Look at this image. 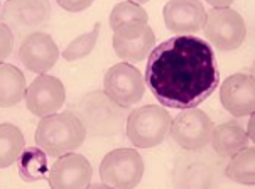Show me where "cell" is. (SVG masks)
Wrapping results in <instances>:
<instances>
[{"mask_svg":"<svg viewBox=\"0 0 255 189\" xmlns=\"http://www.w3.org/2000/svg\"><path fill=\"white\" fill-rule=\"evenodd\" d=\"M103 92L122 108H130L142 100L145 93L144 76L128 63L114 64L105 73Z\"/></svg>","mask_w":255,"mask_h":189,"instance_id":"obj_8","label":"cell"},{"mask_svg":"<svg viewBox=\"0 0 255 189\" xmlns=\"http://www.w3.org/2000/svg\"><path fill=\"white\" fill-rule=\"evenodd\" d=\"M86 139V132L73 111L47 115L41 118L36 128L37 147L51 157H61L80 149Z\"/></svg>","mask_w":255,"mask_h":189,"instance_id":"obj_3","label":"cell"},{"mask_svg":"<svg viewBox=\"0 0 255 189\" xmlns=\"http://www.w3.org/2000/svg\"><path fill=\"white\" fill-rule=\"evenodd\" d=\"M51 8L46 0H8L0 10V24L10 29L14 37H27L49 20Z\"/></svg>","mask_w":255,"mask_h":189,"instance_id":"obj_6","label":"cell"},{"mask_svg":"<svg viewBox=\"0 0 255 189\" xmlns=\"http://www.w3.org/2000/svg\"><path fill=\"white\" fill-rule=\"evenodd\" d=\"M220 100L223 108L233 117L252 115L255 108V87L252 75L237 73L228 76L220 88Z\"/></svg>","mask_w":255,"mask_h":189,"instance_id":"obj_14","label":"cell"},{"mask_svg":"<svg viewBox=\"0 0 255 189\" xmlns=\"http://www.w3.org/2000/svg\"><path fill=\"white\" fill-rule=\"evenodd\" d=\"M86 189H112L109 186H105V184H90Z\"/></svg>","mask_w":255,"mask_h":189,"instance_id":"obj_28","label":"cell"},{"mask_svg":"<svg viewBox=\"0 0 255 189\" xmlns=\"http://www.w3.org/2000/svg\"><path fill=\"white\" fill-rule=\"evenodd\" d=\"M58 5L68 12H81L92 7V0H58Z\"/></svg>","mask_w":255,"mask_h":189,"instance_id":"obj_25","label":"cell"},{"mask_svg":"<svg viewBox=\"0 0 255 189\" xmlns=\"http://www.w3.org/2000/svg\"><path fill=\"white\" fill-rule=\"evenodd\" d=\"M205 36L220 51H233L244 44L247 37V24L233 8H211L206 12Z\"/></svg>","mask_w":255,"mask_h":189,"instance_id":"obj_7","label":"cell"},{"mask_svg":"<svg viewBox=\"0 0 255 189\" xmlns=\"http://www.w3.org/2000/svg\"><path fill=\"white\" fill-rule=\"evenodd\" d=\"M176 184L179 189H211L213 186V171L200 161L183 166L176 176Z\"/></svg>","mask_w":255,"mask_h":189,"instance_id":"obj_21","label":"cell"},{"mask_svg":"<svg viewBox=\"0 0 255 189\" xmlns=\"http://www.w3.org/2000/svg\"><path fill=\"white\" fill-rule=\"evenodd\" d=\"M25 94L24 73L14 64L0 63V108L17 105Z\"/></svg>","mask_w":255,"mask_h":189,"instance_id":"obj_17","label":"cell"},{"mask_svg":"<svg viewBox=\"0 0 255 189\" xmlns=\"http://www.w3.org/2000/svg\"><path fill=\"white\" fill-rule=\"evenodd\" d=\"M93 169L88 159L81 154H66L58 157L47 171L51 189H86L92 181Z\"/></svg>","mask_w":255,"mask_h":189,"instance_id":"obj_11","label":"cell"},{"mask_svg":"<svg viewBox=\"0 0 255 189\" xmlns=\"http://www.w3.org/2000/svg\"><path fill=\"white\" fill-rule=\"evenodd\" d=\"M100 27L102 24L97 22L93 25V29L86 34H81L78 36L75 41H71L70 44L66 46V49L63 51V58L66 61H78V59H83L86 56L92 54V51L97 46L98 36H100Z\"/></svg>","mask_w":255,"mask_h":189,"instance_id":"obj_23","label":"cell"},{"mask_svg":"<svg viewBox=\"0 0 255 189\" xmlns=\"http://www.w3.org/2000/svg\"><path fill=\"white\" fill-rule=\"evenodd\" d=\"M12 51H14V34L8 27L0 24V63L7 59Z\"/></svg>","mask_w":255,"mask_h":189,"instance_id":"obj_24","label":"cell"},{"mask_svg":"<svg viewBox=\"0 0 255 189\" xmlns=\"http://www.w3.org/2000/svg\"><path fill=\"white\" fill-rule=\"evenodd\" d=\"M144 176V161L135 149H115L103 157L100 178L112 189H133Z\"/></svg>","mask_w":255,"mask_h":189,"instance_id":"obj_5","label":"cell"},{"mask_svg":"<svg viewBox=\"0 0 255 189\" xmlns=\"http://www.w3.org/2000/svg\"><path fill=\"white\" fill-rule=\"evenodd\" d=\"M147 25V12L135 2L117 3L110 14V27L117 39H135L145 31Z\"/></svg>","mask_w":255,"mask_h":189,"instance_id":"obj_15","label":"cell"},{"mask_svg":"<svg viewBox=\"0 0 255 189\" xmlns=\"http://www.w3.org/2000/svg\"><path fill=\"white\" fill-rule=\"evenodd\" d=\"M171 115L159 105H144L128 113L127 137L137 149H152L169 135Z\"/></svg>","mask_w":255,"mask_h":189,"instance_id":"obj_4","label":"cell"},{"mask_svg":"<svg viewBox=\"0 0 255 189\" xmlns=\"http://www.w3.org/2000/svg\"><path fill=\"white\" fill-rule=\"evenodd\" d=\"M25 106L36 117L44 118L47 115H54L66 101L64 85L54 76L39 75L29 85L24 94Z\"/></svg>","mask_w":255,"mask_h":189,"instance_id":"obj_10","label":"cell"},{"mask_svg":"<svg viewBox=\"0 0 255 189\" xmlns=\"http://www.w3.org/2000/svg\"><path fill=\"white\" fill-rule=\"evenodd\" d=\"M155 44V34L150 25H147L145 31L139 37L130 41H122L114 37V51L120 59L130 63H140L152 53Z\"/></svg>","mask_w":255,"mask_h":189,"instance_id":"obj_18","label":"cell"},{"mask_svg":"<svg viewBox=\"0 0 255 189\" xmlns=\"http://www.w3.org/2000/svg\"><path fill=\"white\" fill-rule=\"evenodd\" d=\"M19 59L29 71L46 75L59 59V49L49 34L34 32L24 37L19 47Z\"/></svg>","mask_w":255,"mask_h":189,"instance_id":"obj_13","label":"cell"},{"mask_svg":"<svg viewBox=\"0 0 255 189\" xmlns=\"http://www.w3.org/2000/svg\"><path fill=\"white\" fill-rule=\"evenodd\" d=\"M227 176L232 181L245 184V186H254L255 181V150L254 147H245L235 154L227 166Z\"/></svg>","mask_w":255,"mask_h":189,"instance_id":"obj_20","label":"cell"},{"mask_svg":"<svg viewBox=\"0 0 255 189\" xmlns=\"http://www.w3.org/2000/svg\"><path fill=\"white\" fill-rule=\"evenodd\" d=\"M164 24L172 34H196L206 24V8L200 0H171L164 5Z\"/></svg>","mask_w":255,"mask_h":189,"instance_id":"obj_12","label":"cell"},{"mask_svg":"<svg viewBox=\"0 0 255 189\" xmlns=\"http://www.w3.org/2000/svg\"><path fill=\"white\" fill-rule=\"evenodd\" d=\"M73 115L80 120L86 135L92 137H112L122 132L127 123V108H122L114 100H110L105 92H92L85 94L73 106Z\"/></svg>","mask_w":255,"mask_h":189,"instance_id":"obj_2","label":"cell"},{"mask_svg":"<svg viewBox=\"0 0 255 189\" xmlns=\"http://www.w3.org/2000/svg\"><path fill=\"white\" fill-rule=\"evenodd\" d=\"M210 5L213 8H217V10H220V8H230L232 7V0H208Z\"/></svg>","mask_w":255,"mask_h":189,"instance_id":"obj_26","label":"cell"},{"mask_svg":"<svg viewBox=\"0 0 255 189\" xmlns=\"http://www.w3.org/2000/svg\"><path fill=\"white\" fill-rule=\"evenodd\" d=\"M247 137L250 139V142L254 140V113L250 115V120H249V132H247Z\"/></svg>","mask_w":255,"mask_h":189,"instance_id":"obj_27","label":"cell"},{"mask_svg":"<svg viewBox=\"0 0 255 189\" xmlns=\"http://www.w3.org/2000/svg\"><path fill=\"white\" fill-rule=\"evenodd\" d=\"M250 139L245 128L237 122H225L213 128L211 144L220 157H233L240 150L249 147Z\"/></svg>","mask_w":255,"mask_h":189,"instance_id":"obj_16","label":"cell"},{"mask_svg":"<svg viewBox=\"0 0 255 189\" xmlns=\"http://www.w3.org/2000/svg\"><path fill=\"white\" fill-rule=\"evenodd\" d=\"M144 83L166 108H196L220 83L217 54L200 37H171L149 54Z\"/></svg>","mask_w":255,"mask_h":189,"instance_id":"obj_1","label":"cell"},{"mask_svg":"<svg viewBox=\"0 0 255 189\" xmlns=\"http://www.w3.org/2000/svg\"><path fill=\"white\" fill-rule=\"evenodd\" d=\"M25 149V140L14 123H0V169L15 164Z\"/></svg>","mask_w":255,"mask_h":189,"instance_id":"obj_19","label":"cell"},{"mask_svg":"<svg viewBox=\"0 0 255 189\" xmlns=\"http://www.w3.org/2000/svg\"><path fill=\"white\" fill-rule=\"evenodd\" d=\"M17 162H19V174L22 176L24 181L34 183L47 176L46 154L39 147L24 150Z\"/></svg>","mask_w":255,"mask_h":189,"instance_id":"obj_22","label":"cell"},{"mask_svg":"<svg viewBox=\"0 0 255 189\" xmlns=\"http://www.w3.org/2000/svg\"><path fill=\"white\" fill-rule=\"evenodd\" d=\"M213 122L208 115L200 108L183 110L176 118H172L169 135L171 139L186 150L205 149L211 142Z\"/></svg>","mask_w":255,"mask_h":189,"instance_id":"obj_9","label":"cell"},{"mask_svg":"<svg viewBox=\"0 0 255 189\" xmlns=\"http://www.w3.org/2000/svg\"><path fill=\"white\" fill-rule=\"evenodd\" d=\"M0 10H2V7H0Z\"/></svg>","mask_w":255,"mask_h":189,"instance_id":"obj_29","label":"cell"}]
</instances>
